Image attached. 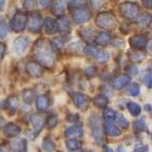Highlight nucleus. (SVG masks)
<instances>
[{
    "instance_id": "nucleus-1",
    "label": "nucleus",
    "mask_w": 152,
    "mask_h": 152,
    "mask_svg": "<svg viewBox=\"0 0 152 152\" xmlns=\"http://www.w3.org/2000/svg\"><path fill=\"white\" fill-rule=\"evenodd\" d=\"M34 56L41 66L51 68L55 61L54 45L45 39L38 40L34 45Z\"/></svg>"
},
{
    "instance_id": "nucleus-2",
    "label": "nucleus",
    "mask_w": 152,
    "mask_h": 152,
    "mask_svg": "<svg viewBox=\"0 0 152 152\" xmlns=\"http://www.w3.org/2000/svg\"><path fill=\"white\" fill-rule=\"evenodd\" d=\"M96 26L104 30H112L117 26V19L112 13H100L96 17Z\"/></svg>"
},
{
    "instance_id": "nucleus-3",
    "label": "nucleus",
    "mask_w": 152,
    "mask_h": 152,
    "mask_svg": "<svg viewBox=\"0 0 152 152\" xmlns=\"http://www.w3.org/2000/svg\"><path fill=\"white\" fill-rule=\"evenodd\" d=\"M138 5L133 2H123L119 5V12L121 16L127 19H133L137 17L138 14Z\"/></svg>"
},
{
    "instance_id": "nucleus-4",
    "label": "nucleus",
    "mask_w": 152,
    "mask_h": 152,
    "mask_svg": "<svg viewBox=\"0 0 152 152\" xmlns=\"http://www.w3.org/2000/svg\"><path fill=\"white\" fill-rule=\"evenodd\" d=\"M26 20H28V17L24 13L17 12L11 20V28H12L13 31L17 32V33L22 32L26 28Z\"/></svg>"
},
{
    "instance_id": "nucleus-5",
    "label": "nucleus",
    "mask_w": 152,
    "mask_h": 152,
    "mask_svg": "<svg viewBox=\"0 0 152 152\" xmlns=\"http://www.w3.org/2000/svg\"><path fill=\"white\" fill-rule=\"evenodd\" d=\"M90 124H91V129H92L93 136H94L95 140L102 145L104 140H102V124H100V119L98 118L97 115H91L90 117Z\"/></svg>"
},
{
    "instance_id": "nucleus-6",
    "label": "nucleus",
    "mask_w": 152,
    "mask_h": 152,
    "mask_svg": "<svg viewBox=\"0 0 152 152\" xmlns=\"http://www.w3.org/2000/svg\"><path fill=\"white\" fill-rule=\"evenodd\" d=\"M28 31L32 33H38L41 30V23H42V19L39 13L34 12L30 15L28 18Z\"/></svg>"
},
{
    "instance_id": "nucleus-7",
    "label": "nucleus",
    "mask_w": 152,
    "mask_h": 152,
    "mask_svg": "<svg viewBox=\"0 0 152 152\" xmlns=\"http://www.w3.org/2000/svg\"><path fill=\"white\" fill-rule=\"evenodd\" d=\"M30 121H31L32 126H33L34 133H35V135H36V134H38V133L42 130L43 127H45V116L41 113L33 114V115L30 116Z\"/></svg>"
},
{
    "instance_id": "nucleus-8",
    "label": "nucleus",
    "mask_w": 152,
    "mask_h": 152,
    "mask_svg": "<svg viewBox=\"0 0 152 152\" xmlns=\"http://www.w3.org/2000/svg\"><path fill=\"white\" fill-rule=\"evenodd\" d=\"M28 45H30V38L28 36H20L14 40L13 49L17 55H22L26 50V48L28 47Z\"/></svg>"
},
{
    "instance_id": "nucleus-9",
    "label": "nucleus",
    "mask_w": 152,
    "mask_h": 152,
    "mask_svg": "<svg viewBox=\"0 0 152 152\" xmlns=\"http://www.w3.org/2000/svg\"><path fill=\"white\" fill-rule=\"evenodd\" d=\"M73 102L76 107L78 108V109L83 110V111H85V110L89 107V104H90L89 97L87 95L83 94V93H74Z\"/></svg>"
},
{
    "instance_id": "nucleus-10",
    "label": "nucleus",
    "mask_w": 152,
    "mask_h": 152,
    "mask_svg": "<svg viewBox=\"0 0 152 152\" xmlns=\"http://www.w3.org/2000/svg\"><path fill=\"white\" fill-rule=\"evenodd\" d=\"M148 43V39L145 35H134L130 38V45L136 50H142L146 48Z\"/></svg>"
},
{
    "instance_id": "nucleus-11",
    "label": "nucleus",
    "mask_w": 152,
    "mask_h": 152,
    "mask_svg": "<svg viewBox=\"0 0 152 152\" xmlns=\"http://www.w3.org/2000/svg\"><path fill=\"white\" fill-rule=\"evenodd\" d=\"M74 20L77 23H85V22L89 21L91 18V12L87 9L83 10H76L75 12L73 13Z\"/></svg>"
},
{
    "instance_id": "nucleus-12",
    "label": "nucleus",
    "mask_w": 152,
    "mask_h": 152,
    "mask_svg": "<svg viewBox=\"0 0 152 152\" xmlns=\"http://www.w3.org/2000/svg\"><path fill=\"white\" fill-rule=\"evenodd\" d=\"M26 71L32 77H40L43 73L42 66L36 61H28L26 64Z\"/></svg>"
},
{
    "instance_id": "nucleus-13",
    "label": "nucleus",
    "mask_w": 152,
    "mask_h": 152,
    "mask_svg": "<svg viewBox=\"0 0 152 152\" xmlns=\"http://www.w3.org/2000/svg\"><path fill=\"white\" fill-rule=\"evenodd\" d=\"M83 133V129L81 125H74V126L68 127L64 131V135L69 138H77L80 137Z\"/></svg>"
},
{
    "instance_id": "nucleus-14",
    "label": "nucleus",
    "mask_w": 152,
    "mask_h": 152,
    "mask_svg": "<svg viewBox=\"0 0 152 152\" xmlns=\"http://www.w3.org/2000/svg\"><path fill=\"white\" fill-rule=\"evenodd\" d=\"M3 133H4V135L7 136V137H15V136L19 135V133H20V128L17 126L16 124L10 123L4 127Z\"/></svg>"
},
{
    "instance_id": "nucleus-15",
    "label": "nucleus",
    "mask_w": 152,
    "mask_h": 152,
    "mask_svg": "<svg viewBox=\"0 0 152 152\" xmlns=\"http://www.w3.org/2000/svg\"><path fill=\"white\" fill-rule=\"evenodd\" d=\"M13 152H26V140L24 138H17L11 142Z\"/></svg>"
},
{
    "instance_id": "nucleus-16",
    "label": "nucleus",
    "mask_w": 152,
    "mask_h": 152,
    "mask_svg": "<svg viewBox=\"0 0 152 152\" xmlns=\"http://www.w3.org/2000/svg\"><path fill=\"white\" fill-rule=\"evenodd\" d=\"M129 81H130V76L128 75L117 76L116 78L113 80V87L116 90H121V89H123L124 87H126L128 85Z\"/></svg>"
},
{
    "instance_id": "nucleus-17",
    "label": "nucleus",
    "mask_w": 152,
    "mask_h": 152,
    "mask_svg": "<svg viewBox=\"0 0 152 152\" xmlns=\"http://www.w3.org/2000/svg\"><path fill=\"white\" fill-rule=\"evenodd\" d=\"M43 24H45V30L48 34H54L57 31V22L51 17H47L43 20Z\"/></svg>"
},
{
    "instance_id": "nucleus-18",
    "label": "nucleus",
    "mask_w": 152,
    "mask_h": 152,
    "mask_svg": "<svg viewBox=\"0 0 152 152\" xmlns=\"http://www.w3.org/2000/svg\"><path fill=\"white\" fill-rule=\"evenodd\" d=\"M49 104H50V98L47 94L40 95L39 97L36 99V106H37V109L40 110V111H45V110L49 108Z\"/></svg>"
},
{
    "instance_id": "nucleus-19",
    "label": "nucleus",
    "mask_w": 152,
    "mask_h": 152,
    "mask_svg": "<svg viewBox=\"0 0 152 152\" xmlns=\"http://www.w3.org/2000/svg\"><path fill=\"white\" fill-rule=\"evenodd\" d=\"M104 132H106L107 135L112 136V137H115V136L121 135V131L118 127L114 126V125H112V124H110V123H107L106 125H104Z\"/></svg>"
},
{
    "instance_id": "nucleus-20",
    "label": "nucleus",
    "mask_w": 152,
    "mask_h": 152,
    "mask_svg": "<svg viewBox=\"0 0 152 152\" xmlns=\"http://www.w3.org/2000/svg\"><path fill=\"white\" fill-rule=\"evenodd\" d=\"M81 37L85 39L86 41H89V42H92L94 40V35H95V31L91 28H83L79 31Z\"/></svg>"
},
{
    "instance_id": "nucleus-21",
    "label": "nucleus",
    "mask_w": 152,
    "mask_h": 152,
    "mask_svg": "<svg viewBox=\"0 0 152 152\" xmlns=\"http://www.w3.org/2000/svg\"><path fill=\"white\" fill-rule=\"evenodd\" d=\"M70 28H71L70 21L64 17H61L57 22V30H59V31L64 32V33H68L70 31Z\"/></svg>"
},
{
    "instance_id": "nucleus-22",
    "label": "nucleus",
    "mask_w": 152,
    "mask_h": 152,
    "mask_svg": "<svg viewBox=\"0 0 152 152\" xmlns=\"http://www.w3.org/2000/svg\"><path fill=\"white\" fill-rule=\"evenodd\" d=\"M111 40V36L109 35L108 33H99L98 36L95 38V42L97 43V45H106L110 42Z\"/></svg>"
},
{
    "instance_id": "nucleus-23",
    "label": "nucleus",
    "mask_w": 152,
    "mask_h": 152,
    "mask_svg": "<svg viewBox=\"0 0 152 152\" xmlns=\"http://www.w3.org/2000/svg\"><path fill=\"white\" fill-rule=\"evenodd\" d=\"M137 22L140 26H149L151 23V15L149 13H142L137 18Z\"/></svg>"
},
{
    "instance_id": "nucleus-24",
    "label": "nucleus",
    "mask_w": 152,
    "mask_h": 152,
    "mask_svg": "<svg viewBox=\"0 0 152 152\" xmlns=\"http://www.w3.org/2000/svg\"><path fill=\"white\" fill-rule=\"evenodd\" d=\"M55 142H53L52 138L50 137H45V140H42V149L45 150V152H53L55 150Z\"/></svg>"
},
{
    "instance_id": "nucleus-25",
    "label": "nucleus",
    "mask_w": 152,
    "mask_h": 152,
    "mask_svg": "<svg viewBox=\"0 0 152 152\" xmlns=\"http://www.w3.org/2000/svg\"><path fill=\"white\" fill-rule=\"evenodd\" d=\"M127 108H128L129 112L132 114L133 116H138L140 114V104H136V102H130L127 104Z\"/></svg>"
},
{
    "instance_id": "nucleus-26",
    "label": "nucleus",
    "mask_w": 152,
    "mask_h": 152,
    "mask_svg": "<svg viewBox=\"0 0 152 152\" xmlns=\"http://www.w3.org/2000/svg\"><path fill=\"white\" fill-rule=\"evenodd\" d=\"M87 3H88V0H71L69 3V7L71 9L78 10L85 7L87 5Z\"/></svg>"
},
{
    "instance_id": "nucleus-27",
    "label": "nucleus",
    "mask_w": 152,
    "mask_h": 152,
    "mask_svg": "<svg viewBox=\"0 0 152 152\" xmlns=\"http://www.w3.org/2000/svg\"><path fill=\"white\" fill-rule=\"evenodd\" d=\"M128 56L133 61H142V59H145L146 55L144 53L140 52V51H132V52L129 53Z\"/></svg>"
},
{
    "instance_id": "nucleus-28",
    "label": "nucleus",
    "mask_w": 152,
    "mask_h": 152,
    "mask_svg": "<svg viewBox=\"0 0 152 152\" xmlns=\"http://www.w3.org/2000/svg\"><path fill=\"white\" fill-rule=\"evenodd\" d=\"M18 102H19L18 97L15 96V95H12V96H10L7 102H7V108H10V109L14 112L15 110L17 109V107H18V104H19Z\"/></svg>"
},
{
    "instance_id": "nucleus-29",
    "label": "nucleus",
    "mask_w": 152,
    "mask_h": 152,
    "mask_svg": "<svg viewBox=\"0 0 152 152\" xmlns=\"http://www.w3.org/2000/svg\"><path fill=\"white\" fill-rule=\"evenodd\" d=\"M66 148H68V150H70V151H76V150H78L79 148H80V142H79L78 140H73V138L68 140L66 142Z\"/></svg>"
},
{
    "instance_id": "nucleus-30",
    "label": "nucleus",
    "mask_w": 152,
    "mask_h": 152,
    "mask_svg": "<svg viewBox=\"0 0 152 152\" xmlns=\"http://www.w3.org/2000/svg\"><path fill=\"white\" fill-rule=\"evenodd\" d=\"M93 102H94V104H96L99 108H104L108 104V99L104 95H97Z\"/></svg>"
},
{
    "instance_id": "nucleus-31",
    "label": "nucleus",
    "mask_w": 152,
    "mask_h": 152,
    "mask_svg": "<svg viewBox=\"0 0 152 152\" xmlns=\"http://www.w3.org/2000/svg\"><path fill=\"white\" fill-rule=\"evenodd\" d=\"M133 127H134V131H136V132H142V131H145V129H146L145 119L140 118V119L135 121L134 124H133Z\"/></svg>"
},
{
    "instance_id": "nucleus-32",
    "label": "nucleus",
    "mask_w": 152,
    "mask_h": 152,
    "mask_svg": "<svg viewBox=\"0 0 152 152\" xmlns=\"http://www.w3.org/2000/svg\"><path fill=\"white\" fill-rule=\"evenodd\" d=\"M115 121H116L117 125H118L119 127H121V128H125V129L128 128L129 123H128V121L125 118V116H124V115H121V114H117V115H115Z\"/></svg>"
},
{
    "instance_id": "nucleus-33",
    "label": "nucleus",
    "mask_w": 152,
    "mask_h": 152,
    "mask_svg": "<svg viewBox=\"0 0 152 152\" xmlns=\"http://www.w3.org/2000/svg\"><path fill=\"white\" fill-rule=\"evenodd\" d=\"M140 86L137 85V83H131L130 86H129L128 88V94L131 95V96H137L138 94H140Z\"/></svg>"
},
{
    "instance_id": "nucleus-34",
    "label": "nucleus",
    "mask_w": 152,
    "mask_h": 152,
    "mask_svg": "<svg viewBox=\"0 0 152 152\" xmlns=\"http://www.w3.org/2000/svg\"><path fill=\"white\" fill-rule=\"evenodd\" d=\"M85 52H86V54L89 55V56L92 57V58H96L97 55H98V53H99V51H98L95 47L88 45V47L85 48Z\"/></svg>"
},
{
    "instance_id": "nucleus-35",
    "label": "nucleus",
    "mask_w": 152,
    "mask_h": 152,
    "mask_svg": "<svg viewBox=\"0 0 152 152\" xmlns=\"http://www.w3.org/2000/svg\"><path fill=\"white\" fill-rule=\"evenodd\" d=\"M23 100L26 104H31L34 100V93L32 90L28 89V90L23 91Z\"/></svg>"
},
{
    "instance_id": "nucleus-36",
    "label": "nucleus",
    "mask_w": 152,
    "mask_h": 152,
    "mask_svg": "<svg viewBox=\"0 0 152 152\" xmlns=\"http://www.w3.org/2000/svg\"><path fill=\"white\" fill-rule=\"evenodd\" d=\"M115 112L113 111L112 109H106L104 111V118L106 119L107 121H112L115 119Z\"/></svg>"
},
{
    "instance_id": "nucleus-37",
    "label": "nucleus",
    "mask_w": 152,
    "mask_h": 152,
    "mask_svg": "<svg viewBox=\"0 0 152 152\" xmlns=\"http://www.w3.org/2000/svg\"><path fill=\"white\" fill-rule=\"evenodd\" d=\"M7 32H9V26H7V24L0 17V38L5 37Z\"/></svg>"
},
{
    "instance_id": "nucleus-38",
    "label": "nucleus",
    "mask_w": 152,
    "mask_h": 152,
    "mask_svg": "<svg viewBox=\"0 0 152 152\" xmlns=\"http://www.w3.org/2000/svg\"><path fill=\"white\" fill-rule=\"evenodd\" d=\"M53 12L57 15H62L64 12V5L60 2L56 3V4H54V7H53Z\"/></svg>"
},
{
    "instance_id": "nucleus-39",
    "label": "nucleus",
    "mask_w": 152,
    "mask_h": 152,
    "mask_svg": "<svg viewBox=\"0 0 152 152\" xmlns=\"http://www.w3.org/2000/svg\"><path fill=\"white\" fill-rule=\"evenodd\" d=\"M96 58L99 62H107L109 60V54L107 52H99Z\"/></svg>"
},
{
    "instance_id": "nucleus-40",
    "label": "nucleus",
    "mask_w": 152,
    "mask_h": 152,
    "mask_svg": "<svg viewBox=\"0 0 152 152\" xmlns=\"http://www.w3.org/2000/svg\"><path fill=\"white\" fill-rule=\"evenodd\" d=\"M47 121H48V125H49L50 127H52V128H54V127L57 125V118H56L55 115H51V116H49L47 119Z\"/></svg>"
},
{
    "instance_id": "nucleus-41",
    "label": "nucleus",
    "mask_w": 152,
    "mask_h": 152,
    "mask_svg": "<svg viewBox=\"0 0 152 152\" xmlns=\"http://www.w3.org/2000/svg\"><path fill=\"white\" fill-rule=\"evenodd\" d=\"M126 70L130 75H136L137 74V68L135 66H133V64H130V66H126Z\"/></svg>"
},
{
    "instance_id": "nucleus-42",
    "label": "nucleus",
    "mask_w": 152,
    "mask_h": 152,
    "mask_svg": "<svg viewBox=\"0 0 152 152\" xmlns=\"http://www.w3.org/2000/svg\"><path fill=\"white\" fill-rule=\"evenodd\" d=\"M38 7H48L52 3V0H37Z\"/></svg>"
},
{
    "instance_id": "nucleus-43",
    "label": "nucleus",
    "mask_w": 152,
    "mask_h": 152,
    "mask_svg": "<svg viewBox=\"0 0 152 152\" xmlns=\"http://www.w3.org/2000/svg\"><path fill=\"white\" fill-rule=\"evenodd\" d=\"M86 74L89 76V77H94L96 75V69H95L94 66H89L86 69Z\"/></svg>"
},
{
    "instance_id": "nucleus-44",
    "label": "nucleus",
    "mask_w": 152,
    "mask_h": 152,
    "mask_svg": "<svg viewBox=\"0 0 152 152\" xmlns=\"http://www.w3.org/2000/svg\"><path fill=\"white\" fill-rule=\"evenodd\" d=\"M22 5L26 10L32 9L34 5V0H22Z\"/></svg>"
},
{
    "instance_id": "nucleus-45",
    "label": "nucleus",
    "mask_w": 152,
    "mask_h": 152,
    "mask_svg": "<svg viewBox=\"0 0 152 152\" xmlns=\"http://www.w3.org/2000/svg\"><path fill=\"white\" fill-rule=\"evenodd\" d=\"M144 81H145V85H147L148 88H150V87H151V74H150V72L145 76Z\"/></svg>"
},
{
    "instance_id": "nucleus-46",
    "label": "nucleus",
    "mask_w": 152,
    "mask_h": 152,
    "mask_svg": "<svg viewBox=\"0 0 152 152\" xmlns=\"http://www.w3.org/2000/svg\"><path fill=\"white\" fill-rule=\"evenodd\" d=\"M91 2H92V5L94 9H98L102 4V0H91Z\"/></svg>"
},
{
    "instance_id": "nucleus-47",
    "label": "nucleus",
    "mask_w": 152,
    "mask_h": 152,
    "mask_svg": "<svg viewBox=\"0 0 152 152\" xmlns=\"http://www.w3.org/2000/svg\"><path fill=\"white\" fill-rule=\"evenodd\" d=\"M4 50H5V45L2 42H0V61L2 59L3 54H4Z\"/></svg>"
},
{
    "instance_id": "nucleus-48",
    "label": "nucleus",
    "mask_w": 152,
    "mask_h": 152,
    "mask_svg": "<svg viewBox=\"0 0 152 152\" xmlns=\"http://www.w3.org/2000/svg\"><path fill=\"white\" fill-rule=\"evenodd\" d=\"M142 3L147 9H152V0H142Z\"/></svg>"
},
{
    "instance_id": "nucleus-49",
    "label": "nucleus",
    "mask_w": 152,
    "mask_h": 152,
    "mask_svg": "<svg viewBox=\"0 0 152 152\" xmlns=\"http://www.w3.org/2000/svg\"><path fill=\"white\" fill-rule=\"evenodd\" d=\"M147 151V147L146 146H140V147L136 148L134 152H146Z\"/></svg>"
},
{
    "instance_id": "nucleus-50",
    "label": "nucleus",
    "mask_w": 152,
    "mask_h": 152,
    "mask_svg": "<svg viewBox=\"0 0 152 152\" xmlns=\"http://www.w3.org/2000/svg\"><path fill=\"white\" fill-rule=\"evenodd\" d=\"M5 7V0H0V11H2Z\"/></svg>"
},
{
    "instance_id": "nucleus-51",
    "label": "nucleus",
    "mask_w": 152,
    "mask_h": 152,
    "mask_svg": "<svg viewBox=\"0 0 152 152\" xmlns=\"http://www.w3.org/2000/svg\"><path fill=\"white\" fill-rule=\"evenodd\" d=\"M104 152H113V150H112L111 148H109V147H106V148H104Z\"/></svg>"
},
{
    "instance_id": "nucleus-52",
    "label": "nucleus",
    "mask_w": 152,
    "mask_h": 152,
    "mask_svg": "<svg viewBox=\"0 0 152 152\" xmlns=\"http://www.w3.org/2000/svg\"><path fill=\"white\" fill-rule=\"evenodd\" d=\"M3 126V119L0 117V129H1V127Z\"/></svg>"
},
{
    "instance_id": "nucleus-53",
    "label": "nucleus",
    "mask_w": 152,
    "mask_h": 152,
    "mask_svg": "<svg viewBox=\"0 0 152 152\" xmlns=\"http://www.w3.org/2000/svg\"><path fill=\"white\" fill-rule=\"evenodd\" d=\"M146 109H147V111H148V112L151 111V110H150V109H151V107H150L149 104H147V106H146Z\"/></svg>"
},
{
    "instance_id": "nucleus-54",
    "label": "nucleus",
    "mask_w": 152,
    "mask_h": 152,
    "mask_svg": "<svg viewBox=\"0 0 152 152\" xmlns=\"http://www.w3.org/2000/svg\"><path fill=\"white\" fill-rule=\"evenodd\" d=\"M118 152H125V150H124L123 148L121 147V148H118Z\"/></svg>"
},
{
    "instance_id": "nucleus-55",
    "label": "nucleus",
    "mask_w": 152,
    "mask_h": 152,
    "mask_svg": "<svg viewBox=\"0 0 152 152\" xmlns=\"http://www.w3.org/2000/svg\"><path fill=\"white\" fill-rule=\"evenodd\" d=\"M61 1H66V0H61Z\"/></svg>"
},
{
    "instance_id": "nucleus-56",
    "label": "nucleus",
    "mask_w": 152,
    "mask_h": 152,
    "mask_svg": "<svg viewBox=\"0 0 152 152\" xmlns=\"http://www.w3.org/2000/svg\"><path fill=\"white\" fill-rule=\"evenodd\" d=\"M89 152H92V151H89Z\"/></svg>"
}]
</instances>
